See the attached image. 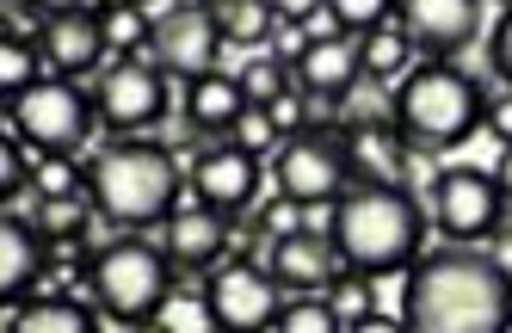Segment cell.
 Wrapping results in <instances>:
<instances>
[{
	"mask_svg": "<svg viewBox=\"0 0 512 333\" xmlns=\"http://www.w3.org/2000/svg\"><path fill=\"white\" fill-rule=\"evenodd\" d=\"M408 333H512V266L475 247H432L401 284Z\"/></svg>",
	"mask_w": 512,
	"mask_h": 333,
	"instance_id": "cell-1",
	"label": "cell"
},
{
	"mask_svg": "<svg viewBox=\"0 0 512 333\" xmlns=\"http://www.w3.org/2000/svg\"><path fill=\"white\" fill-rule=\"evenodd\" d=\"M426 204L408 185H377V179H352L346 198L334 204V241L340 266L358 278H383V272H408L420 247H426Z\"/></svg>",
	"mask_w": 512,
	"mask_h": 333,
	"instance_id": "cell-2",
	"label": "cell"
},
{
	"mask_svg": "<svg viewBox=\"0 0 512 333\" xmlns=\"http://www.w3.org/2000/svg\"><path fill=\"white\" fill-rule=\"evenodd\" d=\"M87 204L112 229H161L186 204V179L167 142H105L87 161Z\"/></svg>",
	"mask_w": 512,
	"mask_h": 333,
	"instance_id": "cell-3",
	"label": "cell"
},
{
	"mask_svg": "<svg viewBox=\"0 0 512 333\" xmlns=\"http://www.w3.org/2000/svg\"><path fill=\"white\" fill-rule=\"evenodd\" d=\"M389 118L408 155H451L488 124V87L457 62H414L389 93Z\"/></svg>",
	"mask_w": 512,
	"mask_h": 333,
	"instance_id": "cell-4",
	"label": "cell"
},
{
	"mask_svg": "<svg viewBox=\"0 0 512 333\" xmlns=\"http://www.w3.org/2000/svg\"><path fill=\"white\" fill-rule=\"evenodd\" d=\"M179 266L167 259L161 241H142V235H118V241H105L93 247V266H87V296H93V309L105 321H124V327H149L167 303H173V278Z\"/></svg>",
	"mask_w": 512,
	"mask_h": 333,
	"instance_id": "cell-5",
	"label": "cell"
},
{
	"mask_svg": "<svg viewBox=\"0 0 512 333\" xmlns=\"http://www.w3.org/2000/svg\"><path fill=\"white\" fill-rule=\"evenodd\" d=\"M7 118L19 124V136L38 148V155H62V161H75L93 124H99V111H93V93L81 81H62V74H44L38 87H25L19 99H7Z\"/></svg>",
	"mask_w": 512,
	"mask_h": 333,
	"instance_id": "cell-6",
	"label": "cell"
},
{
	"mask_svg": "<svg viewBox=\"0 0 512 333\" xmlns=\"http://www.w3.org/2000/svg\"><path fill=\"white\" fill-rule=\"evenodd\" d=\"M272 185H278V198L290 210H334L346 198V185H352V155H346V142L340 130H303V136H290L278 155H272Z\"/></svg>",
	"mask_w": 512,
	"mask_h": 333,
	"instance_id": "cell-7",
	"label": "cell"
},
{
	"mask_svg": "<svg viewBox=\"0 0 512 333\" xmlns=\"http://www.w3.org/2000/svg\"><path fill=\"white\" fill-rule=\"evenodd\" d=\"M278 309H284V290L266 266H253V259H223V266L204 272V284H198V315L216 333H272Z\"/></svg>",
	"mask_w": 512,
	"mask_h": 333,
	"instance_id": "cell-8",
	"label": "cell"
},
{
	"mask_svg": "<svg viewBox=\"0 0 512 333\" xmlns=\"http://www.w3.org/2000/svg\"><path fill=\"white\" fill-rule=\"evenodd\" d=\"M93 111H99V124L118 130V136L155 130L173 111V87L149 56H118V62H105L99 81H93Z\"/></svg>",
	"mask_w": 512,
	"mask_h": 333,
	"instance_id": "cell-9",
	"label": "cell"
},
{
	"mask_svg": "<svg viewBox=\"0 0 512 333\" xmlns=\"http://www.w3.org/2000/svg\"><path fill=\"white\" fill-rule=\"evenodd\" d=\"M432 222H438V235H451V247L500 235L506 192H500L494 167H438V179H432Z\"/></svg>",
	"mask_w": 512,
	"mask_h": 333,
	"instance_id": "cell-10",
	"label": "cell"
},
{
	"mask_svg": "<svg viewBox=\"0 0 512 333\" xmlns=\"http://www.w3.org/2000/svg\"><path fill=\"white\" fill-rule=\"evenodd\" d=\"M149 56L167 81H204L216 74V56H223V31H216V7H167L155 19V37H149Z\"/></svg>",
	"mask_w": 512,
	"mask_h": 333,
	"instance_id": "cell-11",
	"label": "cell"
},
{
	"mask_svg": "<svg viewBox=\"0 0 512 333\" xmlns=\"http://www.w3.org/2000/svg\"><path fill=\"white\" fill-rule=\"evenodd\" d=\"M395 19L420 62H457L482 37V7L475 0H408V7H395Z\"/></svg>",
	"mask_w": 512,
	"mask_h": 333,
	"instance_id": "cell-12",
	"label": "cell"
},
{
	"mask_svg": "<svg viewBox=\"0 0 512 333\" xmlns=\"http://www.w3.org/2000/svg\"><path fill=\"white\" fill-rule=\"evenodd\" d=\"M192 185V198L210 204V210H223V216H241L253 198H260V155H247L241 142H204L198 148V161L186 173Z\"/></svg>",
	"mask_w": 512,
	"mask_h": 333,
	"instance_id": "cell-13",
	"label": "cell"
},
{
	"mask_svg": "<svg viewBox=\"0 0 512 333\" xmlns=\"http://www.w3.org/2000/svg\"><path fill=\"white\" fill-rule=\"evenodd\" d=\"M266 272L278 278V290H284V296H315V290H334V278H340L346 266H340L334 241H327L321 229H303V222H297V229L272 235Z\"/></svg>",
	"mask_w": 512,
	"mask_h": 333,
	"instance_id": "cell-14",
	"label": "cell"
},
{
	"mask_svg": "<svg viewBox=\"0 0 512 333\" xmlns=\"http://www.w3.org/2000/svg\"><path fill=\"white\" fill-rule=\"evenodd\" d=\"M155 241L167 247V259H173L179 272H216L229 259V247H235V229H229V216L210 210V204H179L161 222Z\"/></svg>",
	"mask_w": 512,
	"mask_h": 333,
	"instance_id": "cell-15",
	"label": "cell"
},
{
	"mask_svg": "<svg viewBox=\"0 0 512 333\" xmlns=\"http://www.w3.org/2000/svg\"><path fill=\"white\" fill-rule=\"evenodd\" d=\"M112 44H105V19L99 7H50V31H44V62L62 81H81V74L105 68Z\"/></svg>",
	"mask_w": 512,
	"mask_h": 333,
	"instance_id": "cell-16",
	"label": "cell"
},
{
	"mask_svg": "<svg viewBox=\"0 0 512 333\" xmlns=\"http://www.w3.org/2000/svg\"><path fill=\"white\" fill-rule=\"evenodd\" d=\"M50 259H56V247L38 235V222L19 210L0 216V296H7V309H19V296L31 303V290L44 284Z\"/></svg>",
	"mask_w": 512,
	"mask_h": 333,
	"instance_id": "cell-17",
	"label": "cell"
},
{
	"mask_svg": "<svg viewBox=\"0 0 512 333\" xmlns=\"http://www.w3.org/2000/svg\"><path fill=\"white\" fill-rule=\"evenodd\" d=\"M358 81H364L358 37H327V44H315V50L297 62V93L315 99V105H340V99H352Z\"/></svg>",
	"mask_w": 512,
	"mask_h": 333,
	"instance_id": "cell-18",
	"label": "cell"
},
{
	"mask_svg": "<svg viewBox=\"0 0 512 333\" xmlns=\"http://www.w3.org/2000/svg\"><path fill=\"white\" fill-rule=\"evenodd\" d=\"M179 111H186V130H192V136L223 142V136H235V124L247 118V93H241L235 74L216 68V74H204V81H192V87H186Z\"/></svg>",
	"mask_w": 512,
	"mask_h": 333,
	"instance_id": "cell-19",
	"label": "cell"
},
{
	"mask_svg": "<svg viewBox=\"0 0 512 333\" xmlns=\"http://www.w3.org/2000/svg\"><path fill=\"white\" fill-rule=\"evenodd\" d=\"M99 309L81 296H31V303L7 309V333H99Z\"/></svg>",
	"mask_w": 512,
	"mask_h": 333,
	"instance_id": "cell-20",
	"label": "cell"
},
{
	"mask_svg": "<svg viewBox=\"0 0 512 333\" xmlns=\"http://www.w3.org/2000/svg\"><path fill=\"white\" fill-rule=\"evenodd\" d=\"M272 25H278V7H266V0H216V31L235 50L260 56V44H272Z\"/></svg>",
	"mask_w": 512,
	"mask_h": 333,
	"instance_id": "cell-21",
	"label": "cell"
},
{
	"mask_svg": "<svg viewBox=\"0 0 512 333\" xmlns=\"http://www.w3.org/2000/svg\"><path fill=\"white\" fill-rule=\"evenodd\" d=\"M358 56H364V81H401V74L414 68V44H408V31H401V19H389L383 31L364 37Z\"/></svg>",
	"mask_w": 512,
	"mask_h": 333,
	"instance_id": "cell-22",
	"label": "cell"
},
{
	"mask_svg": "<svg viewBox=\"0 0 512 333\" xmlns=\"http://www.w3.org/2000/svg\"><path fill=\"white\" fill-rule=\"evenodd\" d=\"M241 93H247V105H260V111H272L284 93H297V68H284L272 50H260V56H247L241 62Z\"/></svg>",
	"mask_w": 512,
	"mask_h": 333,
	"instance_id": "cell-23",
	"label": "cell"
},
{
	"mask_svg": "<svg viewBox=\"0 0 512 333\" xmlns=\"http://www.w3.org/2000/svg\"><path fill=\"white\" fill-rule=\"evenodd\" d=\"M272 333H346V315H340V303L327 290H315V296H284Z\"/></svg>",
	"mask_w": 512,
	"mask_h": 333,
	"instance_id": "cell-24",
	"label": "cell"
},
{
	"mask_svg": "<svg viewBox=\"0 0 512 333\" xmlns=\"http://www.w3.org/2000/svg\"><path fill=\"white\" fill-rule=\"evenodd\" d=\"M31 222H38V235H44L50 247H75V241H87L93 204H87V198H38Z\"/></svg>",
	"mask_w": 512,
	"mask_h": 333,
	"instance_id": "cell-25",
	"label": "cell"
},
{
	"mask_svg": "<svg viewBox=\"0 0 512 333\" xmlns=\"http://www.w3.org/2000/svg\"><path fill=\"white\" fill-rule=\"evenodd\" d=\"M99 19H105V44H112L118 56H142L149 50V37H155V7H99Z\"/></svg>",
	"mask_w": 512,
	"mask_h": 333,
	"instance_id": "cell-26",
	"label": "cell"
},
{
	"mask_svg": "<svg viewBox=\"0 0 512 333\" xmlns=\"http://www.w3.org/2000/svg\"><path fill=\"white\" fill-rule=\"evenodd\" d=\"M31 192L38 198H87V167L62 161V155H38V167H31Z\"/></svg>",
	"mask_w": 512,
	"mask_h": 333,
	"instance_id": "cell-27",
	"label": "cell"
},
{
	"mask_svg": "<svg viewBox=\"0 0 512 333\" xmlns=\"http://www.w3.org/2000/svg\"><path fill=\"white\" fill-rule=\"evenodd\" d=\"M38 50L31 44H13V37H0V87H7V99H19L25 87H38Z\"/></svg>",
	"mask_w": 512,
	"mask_h": 333,
	"instance_id": "cell-28",
	"label": "cell"
},
{
	"mask_svg": "<svg viewBox=\"0 0 512 333\" xmlns=\"http://www.w3.org/2000/svg\"><path fill=\"white\" fill-rule=\"evenodd\" d=\"M229 142H241L247 148V155H278V148H284V136H278V124H272V111H260V105H247V118L235 124V136Z\"/></svg>",
	"mask_w": 512,
	"mask_h": 333,
	"instance_id": "cell-29",
	"label": "cell"
},
{
	"mask_svg": "<svg viewBox=\"0 0 512 333\" xmlns=\"http://www.w3.org/2000/svg\"><path fill=\"white\" fill-rule=\"evenodd\" d=\"M334 13H340V31H346V37H358V44L395 19V7H383V0H334Z\"/></svg>",
	"mask_w": 512,
	"mask_h": 333,
	"instance_id": "cell-30",
	"label": "cell"
},
{
	"mask_svg": "<svg viewBox=\"0 0 512 333\" xmlns=\"http://www.w3.org/2000/svg\"><path fill=\"white\" fill-rule=\"evenodd\" d=\"M488 68H494V81H506V93H512V7H500V19L488 25Z\"/></svg>",
	"mask_w": 512,
	"mask_h": 333,
	"instance_id": "cell-31",
	"label": "cell"
},
{
	"mask_svg": "<svg viewBox=\"0 0 512 333\" xmlns=\"http://www.w3.org/2000/svg\"><path fill=\"white\" fill-rule=\"evenodd\" d=\"M272 124H278L284 142H290V136H303V130H309V99H303V93H284V99L272 105Z\"/></svg>",
	"mask_w": 512,
	"mask_h": 333,
	"instance_id": "cell-32",
	"label": "cell"
},
{
	"mask_svg": "<svg viewBox=\"0 0 512 333\" xmlns=\"http://www.w3.org/2000/svg\"><path fill=\"white\" fill-rule=\"evenodd\" d=\"M31 167H38V161H25L19 142H7V148H0V192L19 198V185H31Z\"/></svg>",
	"mask_w": 512,
	"mask_h": 333,
	"instance_id": "cell-33",
	"label": "cell"
},
{
	"mask_svg": "<svg viewBox=\"0 0 512 333\" xmlns=\"http://www.w3.org/2000/svg\"><path fill=\"white\" fill-rule=\"evenodd\" d=\"M346 333H408V321L389 315V309H358V315L346 321Z\"/></svg>",
	"mask_w": 512,
	"mask_h": 333,
	"instance_id": "cell-34",
	"label": "cell"
},
{
	"mask_svg": "<svg viewBox=\"0 0 512 333\" xmlns=\"http://www.w3.org/2000/svg\"><path fill=\"white\" fill-rule=\"evenodd\" d=\"M488 130L500 136V148L512 142V93H500V99H488Z\"/></svg>",
	"mask_w": 512,
	"mask_h": 333,
	"instance_id": "cell-35",
	"label": "cell"
},
{
	"mask_svg": "<svg viewBox=\"0 0 512 333\" xmlns=\"http://www.w3.org/2000/svg\"><path fill=\"white\" fill-rule=\"evenodd\" d=\"M494 179H500V192H506V204H512V142L500 148V161H494Z\"/></svg>",
	"mask_w": 512,
	"mask_h": 333,
	"instance_id": "cell-36",
	"label": "cell"
},
{
	"mask_svg": "<svg viewBox=\"0 0 512 333\" xmlns=\"http://www.w3.org/2000/svg\"><path fill=\"white\" fill-rule=\"evenodd\" d=\"M136 333H167V327H155V321H149V327H136Z\"/></svg>",
	"mask_w": 512,
	"mask_h": 333,
	"instance_id": "cell-37",
	"label": "cell"
},
{
	"mask_svg": "<svg viewBox=\"0 0 512 333\" xmlns=\"http://www.w3.org/2000/svg\"><path fill=\"white\" fill-rule=\"evenodd\" d=\"M204 333H216V327H204Z\"/></svg>",
	"mask_w": 512,
	"mask_h": 333,
	"instance_id": "cell-38",
	"label": "cell"
}]
</instances>
